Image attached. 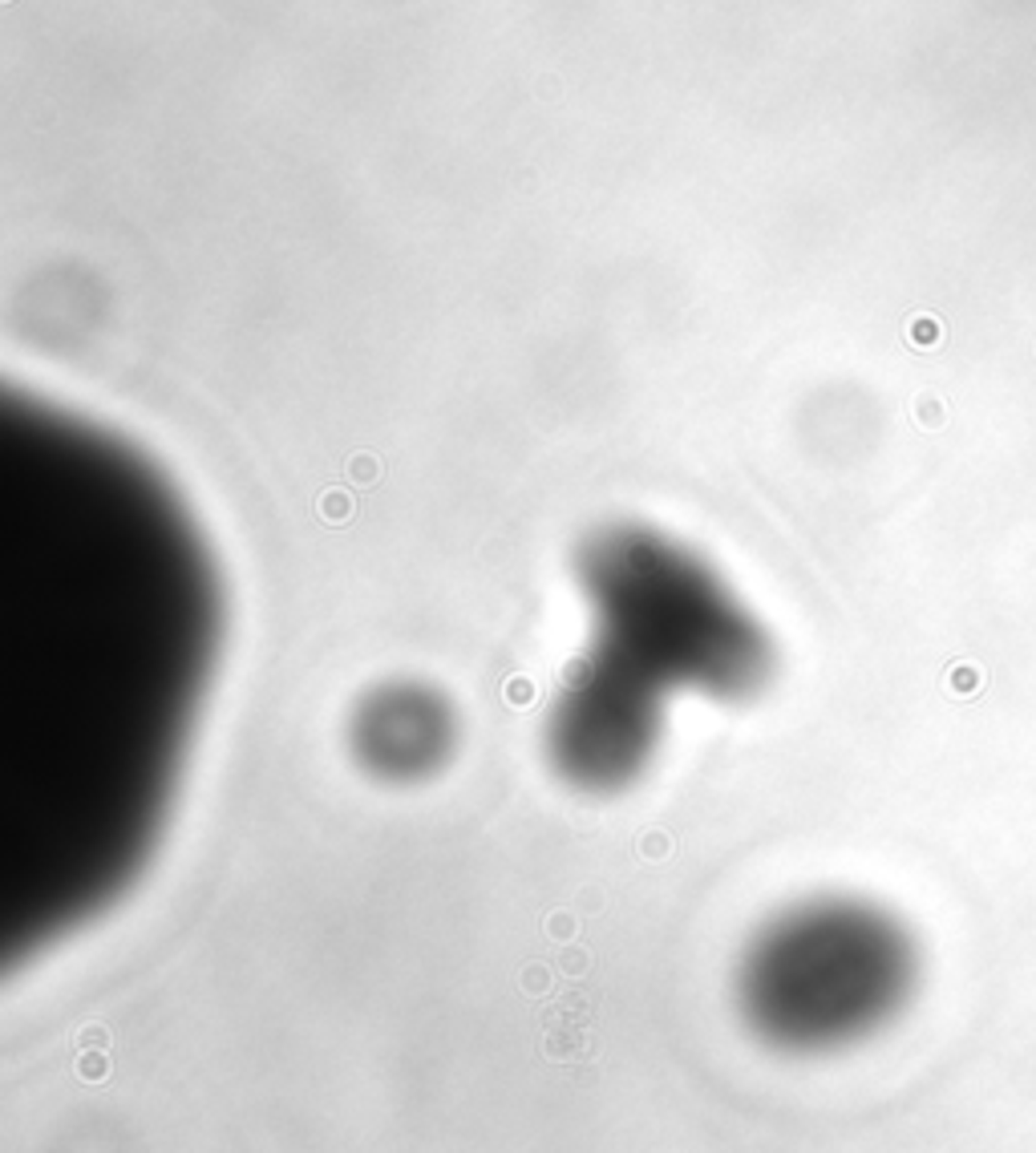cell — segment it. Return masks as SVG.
I'll use <instances>...</instances> for the list:
<instances>
[{
	"mask_svg": "<svg viewBox=\"0 0 1036 1153\" xmlns=\"http://www.w3.org/2000/svg\"><path fill=\"white\" fill-rule=\"evenodd\" d=\"M356 765L389 785L425 782L442 769L458 741V721L446 696L417 680L381 684L356 705L348 725Z\"/></svg>",
	"mask_w": 1036,
	"mask_h": 1153,
	"instance_id": "obj_4",
	"label": "cell"
},
{
	"mask_svg": "<svg viewBox=\"0 0 1036 1153\" xmlns=\"http://www.w3.org/2000/svg\"><path fill=\"white\" fill-rule=\"evenodd\" d=\"M575 579L591 648L660 692L745 705L773 680V639L701 554L640 523L587 534Z\"/></svg>",
	"mask_w": 1036,
	"mask_h": 1153,
	"instance_id": "obj_1",
	"label": "cell"
},
{
	"mask_svg": "<svg viewBox=\"0 0 1036 1153\" xmlns=\"http://www.w3.org/2000/svg\"><path fill=\"white\" fill-rule=\"evenodd\" d=\"M919 988V943L895 911L818 895L777 911L745 943L737 1012L786 1057H830L879 1036Z\"/></svg>",
	"mask_w": 1036,
	"mask_h": 1153,
	"instance_id": "obj_2",
	"label": "cell"
},
{
	"mask_svg": "<svg viewBox=\"0 0 1036 1153\" xmlns=\"http://www.w3.org/2000/svg\"><path fill=\"white\" fill-rule=\"evenodd\" d=\"M664 741V692L587 652L547 713V761L571 790L607 798L652 769Z\"/></svg>",
	"mask_w": 1036,
	"mask_h": 1153,
	"instance_id": "obj_3",
	"label": "cell"
}]
</instances>
